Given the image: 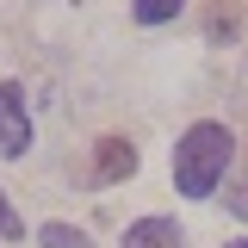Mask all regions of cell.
<instances>
[{"instance_id":"cell-1","label":"cell","mask_w":248,"mask_h":248,"mask_svg":"<svg viewBox=\"0 0 248 248\" xmlns=\"http://www.w3.org/2000/svg\"><path fill=\"white\" fill-rule=\"evenodd\" d=\"M230 155H236V143H230V130L223 124H192L180 137V149H174V186H180L186 199H211L217 180H223V168H230Z\"/></svg>"},{"instance_id":"cell-2","label":"cell","mask_w":248,"mask_h":248,"mask_svg":"<svg viewBox=\"0 0 248 248\" xmlns=\"http://www.w3.org/2000/svg\"><path fill=\"white\" fill-rule=\"evenodd\" d=\"M31 149V112L19 81H0V155H25Z\"/></svg>"},{"instance_id":"cell-3","label":"cell","mask_w":248,"mask_h":248,"mask_svg":"<svg viewBox=\"0 0 248 248\" xmlns=\"http://www.w3.org/2000/svg\"><path fill=\"white\" fill-rule=\"evenodd\" d=\"M124 248H186V236L174 217H137L124 230Z\"/></svg>"},{"instance_id":"cell-4","label":"cell","mask_w":248,"mask_h":248,"mask_svg":"<svg viewBox=\"0 0 248 248\" xmlns=\"http://www.w3.org/2000/svg\"><path fill=\"white\" fill-rule=\"evenodd\" d=\"M130 174H137V149H130L124 137H106V143H99V161H93V180L112 186V180H130Z\"/></svg>"},{"instance_id":"cell-5","label":"cell","mask_w":248,"mask_h":248,"mask_svg":"<svg viewBox=\"0 0 248 248\" xmlns=\"http://www.w3.org/2000/svg\"><path fill=\"white\" fill-rule=\"evenodd\" d=\"M37 242H44V248H93L75 223H44V230H37Z\"/></svg>"},{"instance_id":"cell-6","label":"cell","mask_w":248,"mask_h":248,"mask_svg":"<svg viewBox=\"0 0 248 248\" xmlns=\"http://www.w3.org/2000/svg\"><path fill=\"white\" fill-rule=\"evenodd\" d=\"M180 6L186 0H137V19H143V25H161V19H174Z\"/></svg>"},{"instance_id":"cell-7","label":"cell","mask_w":248,"mask_h":248,"mask_svg":"<svg viewBox=\"0 0 248 248\" xmlns=\"http://www.w3.org/2000/svg\"><path fill=\"white\" fill-rule=\"evenodd\" d=\"M0 236H6V242H19V236H25V217L6 205V192H0Z\"/></svg>"},{"instance_id":"cell-8","label":"cell","mask_w":248,"mask_h":248,"mask_svg":"<svg viewBox=\"0 0 248 248\" xmlns=\"http://www.w3.org/2000/svg\"><path fill=\"white\" fill-rule=\"evenodd\" d=\"M230 211H236V217H242V223H248V174H242V180H236V186H230Z\"/></svg>"},{"instance_id":"cell-9","label":"cell","mask_w":248,"mask_h":248,"mask_svg":"<svg viewBox=\"0 0 248 248\" xmlns=\"http://www.w3.org/2000/svg\"><path fill=\"white\" fill-rule=\"evenodd\" d=\"M223 248H248V242H223Z\"/></svg>"}]
</instances>
